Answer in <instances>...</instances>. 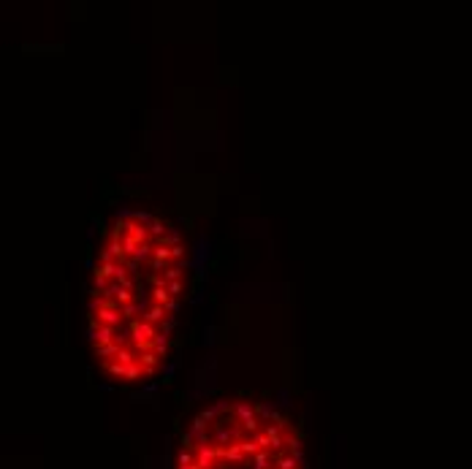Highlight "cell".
Returning a JSON list of instances; mask_svg holds the SVG:
<instances>
[{
	"label": "cell",
	"instance_id": "1",
	"mask_svg": "<svg viewBox=\"0 0 472 469\" xmlns=\"http://www.w3.org/2000/svg\"><path fill=\"white\" fill-rule=\"evenodd\" d=\"M190 291L182 231L147 209H125L98 247L87 299L95 364L117 382H141L166 364Z\"/></svg>",
	"mask_w": 472,
	"mask_h": 469
},
{
	"label": "cell",
	"instance_id": "2",
	"mask_svg": "<svg viewBox=\"0 0 472 469\" xmlns=\"http://www.w3.org/2000/svg\"><path fill=\"white\" fill-rule=\"evenodd\" d=\"M174 469H307L304 440L274 404L225 396L190 418Z\"/></svg>",
	"mask_w": 472,
	"mask_h": 469
}]
</instances>
